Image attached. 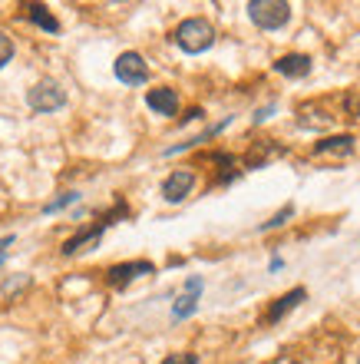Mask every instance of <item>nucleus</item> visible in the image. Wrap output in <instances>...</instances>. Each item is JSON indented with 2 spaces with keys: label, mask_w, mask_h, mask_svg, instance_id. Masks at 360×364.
<instances>
[{
  "label": "nucleus",
  "mask_w": 360,
  "mask_h": 364,
  "mask_svg": "<svg viewBox=\"0 0 360 364\" xmlns=\"http://www.w3.org/2000/svg\"><path fill=\"white\" fill-rule=\"evenodd\" d=\"M199 295H202V278H189V282H185V291L179 295L175 308H172V318H175V321L189 318L192 311L199 308Z\"/></svg>",
  "instance_id": "f8f14e48"
},
{
  "label": "nucleus",
  "mask_w": 360,
  "mask_h": 364,
  "mask_svg": "<svg viewBox=\"0 0 360 364\" xmlns=\"http://www.w3.org/2000/svg\"><path fill=\"white\" fill-rule=\"evenodd\" d=\"M334 119H337V116L321 113V109H317L314 103L298 106V123L307 126V129H327V126H334Z\"/></svg>",
  "instance_id": "ddd939ff"
},
{
  "label": "nucleus",
  "mask_w": 360,
  "mask_h": 364,
  "mask_svg": "<svg viewBox=\"0 0 360 364\" xmlns=\"http://www.w3.org/2000/svg\"><path fill=\"white\" fill-rule=\"evenodd\" d=\"M354 153V136H327L321 143H314V156H331V159H347Z\"/></svg>",
  "instance_id": "9d476101"
},
{
  "label": "nucleus",
  "mask_w": 360,
  "mask_h": 364,
  "mask_svg": "<svg viewBox=\"0 0 360 364\" xmlns=\"http://www.w3.org/2000/svg\"><path fill=\"white\" fill-rule=\"evenodd\" d=\"M27 103L33 113H57L60 106L67 103V90L60 87L57 80H40L37 87L27 90Z\"/></svg>",
  "instance_id": "7ed1b4c3"
},
{
  "label": "nucleus",
  "mask_w": 360,
  "mask_h": 364,
  "mask_svg": "<svg viewBox=\"0 0 360 364\" xmlns=\"http://www.w3.org/2000/svg\"><path fill=\"white\" fill-rule=\"evenodd\" d=\"M172 40H175V47L185 50V53H205V50H212V43H215V27H212L205 17H189L175 27Z\"/></svg>",
  "instance_id": "f257e3e1"
},
{
  "label": "nucleus",
  "mask_w": 360,
  "mask_h": 364,
  "mask_svg": "<svg viewBox=\"0 0 360 364\" xmlns=\"http://www.w3.org/2000/svg\"><path fill=\"white\" fill-rule=\"evenodd\" d=\"M248 17L261 30H281L291 20V4L288 0H248Z\"/></svg>",
  "instance_id": "f03ea898"
},
{
  "label": "nucleus",
  "mask_w": 360,
  "mask_h": 364,
  "mask_svg": "<svg viewBox=\"0 0 360 364\" xmlns=\"http://www.w3.org/2000/svg\"><path fill=\"white\" fill-rule=\"evenodd\" d=\"M301 301H307V288H291V291H285V295L278 298L275 305L268 308L265 321H268V325H275V321H281L288 311H294V308L301 305Z\"/></svg>",
  "instance_id": "6e6552de"
},
{
  "label": "nucleus",
  "mask_w": 360,
  "mask_h": 364,
  "mask_svg": "<svg viewBox=\"0 0 360 364\" xmlns=\"http://www.w3.org/2000/svg\"><path fill=\"white\" fill-rule=\"evenodd\" d=\"M152 272H156L152 262H123V265H113V269L106 272V285L109 288H126V285H133L136 278L152 275Z\"/></svg>",
  "instance_id": "39448f33"
},
{
  "label": "nucleus",
  "mask_w": 360,
  "mask_h": 364,
  "mask_svg": "<svg viewBox=\"0 0 360 364\" xmlns=\"http://www.w3.org/2000/svg\"><path fill=\"white\" fill-rule=\"evenodd\" d=\"M192 189H195V173H192V169H175L169 179L162 182V199L165 202H182Z\"/></svg>",
  "instance_id": "423d86ee"
},
{
  "label": "nucleus",
  "mask_w": 360,
  "mask_h": 364,
  "mask_svg": "<svg viewBox=\"0 0 360 364\" xmlns=\"http://www.w3.org/2000/svg\"><path fill=\"white\" fill-rule=\"evenodd\" d=\"M275 70L288 80H301L311 73V57L307 53H285V57L275 60Z\"/></svg>",
  "instance_id": "1a4fd4ad"
},
{
  "label": "nucleus",
  "mask_w": 360,
  "mask_h": 364,
  "mask_svg": "<svg viewBox=\"0 0 360 364\" xmlns=\"http://www.w3.org/2000/svg\"><path fill=\"white\" fill-rule=\"evenodd\" d=\"M344 109H347V116L360 119V96L357 93H347V96H344Z\"/></svg>",
  "instance_id": "a211bd4d"
},
{
  "label": "nucleus",
  "mask_w": 360,
  "mask_h": 364,
  "mask_svg": "<svg viewBox=\"0 0 360 364\" xmlns=\"http://www.w3.org/2000/svg\"><path fill=\"white\" fill-rule=\"evenodd\" d=\"M27 17H30V23H37L40 30H47V33H60V20L50 14L43 4H30L27 7Z\"/></svg>",
  "instance_id": "4468645a"
},
{
  "label": "nucleus",
  "mask_w": 360,
  "mask_h": 364,
  "mask_svg": "<svg viewBox=\"0 0 360 364\" xmlns=\"http://www.w3.org/2000/svg\"><path fill=\"white\" fill-rule=\"evenodd\" d=\"M146 106L159 116H175V109H179V93L169 90V87L149 90V93H146Z\"/></svg>",
  "instance_id": "9b49d317"
},
{
  "label": "nucleus",
  "mask_w": 360,
  "mask_h": 364,
  "mask_svg": "<svg viewBox=\"0 0 360 364\" xmlns=\"http://www.w3.org/2000/svg\"><path fill=\"white\" fill-rule=\"evenodd\" d=\"M103 232H106V225L99 222V225H93V229H86V232H76L73 239H67L63 242V255H80V252H89V249H96L99 245V239H103Z\"/></svg>",
  "instance_id": "0eeeda50"
},
{
  "label": "nucleus",
  "mask_w": 360,
  "mask_h": 364,
  "mask_svg": "<svg viewBox=\"0 0 360 364\" xmlns=\"http://www.w3.org/2000/svg\"><path fill=\"white\" fill-rule=\"evenodd\" d=\"M116 70V80L119 83H126V87H143L146 80H149V67H146V60L136 53V50H126V53H119L113 63Z\"/></svg>",
  "instance_id": "20e7f679"
},
{
  "label": "nucleus",
  "mask_w": 360,
  "mask_h": 364,
  "mask_svg": "<svg viewBox=\"0 0 360 364\" xmlns=\"http://www.w3.org/2000/svg\"><path fill=\"white\" fill-rule=\"evenodd\" d=\"M162 364H199V358L192 355V351H179V355H169Z\"/></svg>",
  "instance_id": "6ab92c4d"
},
{
  "label": "nucleus",
  "mask_w": 360,
  "mask_h": 364,
  "mask_svg": "<svg viewBox=\"0 0 360 364\" xmlns=\"http://www.w3.org/2000/svg\"><path fill=\"white\" fill-rule=\"evenodd\" d=\"M10 57H13V40L7 37V30H0V70L10 63Z\"/></svg>",
  "instance_id": "dca6fc26"
},
{
  "label": "nucleus",
  "mask_w": 360,
  "mask_h": 364,
  "mask_svg": "<svg viewBox=\"0 0 360 364\" xmlns=\"http://www.w3.org/2000/svg\"><path fill=\"white\" fill-rule=\"evenodd\" d=\"M10 245H13V235H4V239H0V265H4V259H7Z\"/></svg>",
  "instance_id": "aec40b11"
},
{
  "label": "nucleus",
  "mask_w": 360,
  "mask_h": 364,
  "mask_svg": "<svg viewBox=\"0 0 360 364\" xmlns=\"http://www.w3.org/2000/svg\"><path fill=\"white\" fill-rule=\"evenodd\" d=\"M288 364H301V361H288Z\"/></svg>",
  "instance_id": "412c9836"
},
{
  "label": "nucleus",
  "mask_w": 360,
  "mask_h": 364,
  "mask_svg": "<svg viewBox=\"0 0 360 364\" xmlns=\"http://www.w3.org/2000/svg\"><path fill=\"white\" fill-rule=\"evenodd\" d=\"M76 199H80V192H63V196H60L57 202H50L47 212H60V209H67L70 202H76Z\"/></svg>",
  "instance_id": "f3484780"
},
{
  "label": "nucleus",
  "mask_w": 360,
  "mask_h": 364,
  "mask_svg": "<svg viewBox=\"0 0 360 364\" xmlns=\"http://www.w3.org/2000/svg\"><path fill=\"white\" fill-rule=\"evenodd\" d=\"M294 215V205H285V209L278 212V215H271V219L265 222V225H261V232H271V229H278V225H285L288 219H291Z\"/></svg>",
  "instance_id": "2eb2a0df"
}]
</instances>
